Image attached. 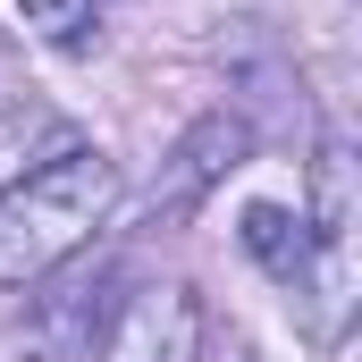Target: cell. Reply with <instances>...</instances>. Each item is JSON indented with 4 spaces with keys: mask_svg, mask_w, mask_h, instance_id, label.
Segmentation results:
<instances>
[{
    "mask_svg": "<svg viewBox=\"0 0 362 362\" xmlns=\"http://www.w3.org/2000/svg\"><path fill=\"white\" fill-rule=\"evenodd\" d=\"M110 202H118V169L93 144H68L34 160L17 185H0V286H34L68 253H85Z\"/></svg>",
    "mask_w": 362,
    "mask_h": 362,
    "instance_id": "6da1fadb",
    "label": "cell"
},
{
    "mask_svg": "<svg viewBox=\"0 0 362 362\" xmlns=\"http://www.w3.org/2000/svg\"><path fill=\"white\" fill-rule=\"evenodd\" d=\"M245 152H253V127H245L236 110H202V118L177 135V152L160 160V185H152V228L194 219L211 185L228 177V169H245Z\"/></svg>",
    "mask_w": 362,
    "mask_h": 362,
    "instance_id": "7a4b0ae2",
    "label": "cell"
},
{
    "mask_svg": "<svg viewBox=\"0 0 362 362\" xmlns=\"http://www.w3.org/2000/svg\"><path fill=\"white\" fill-rule=\"evenodd\" d=\"M185 354H194V295L185 286L135 295L118 337H110V362H185Z\"/></svg>",
    "mask_w": 362,
    "mask_h": 362,
    "instance_id": "3957f363",
    "label": "cell"
},
{
    "mask_svg": "<svg viewBox=\"0 0 362 362\" xmlns=\"http://www.w3.org/2000/svg\"><path fill=\"white\" fill-rule=\"evenodd\" d=\"M312 253H320V270H329V295H346V245H354V160H346V144H320V160H312Z\"/></svg>",
    "mask_w": 362,
    "mask_h": 362,
    "instance_id": "277c9868",
    "label": "cell"
},
{
    "mask_svg": "<svg viewBox=\"0 0 362 362\" xmlns=\"http://www.w3.org/2000/svg\"><path fill=\"white\" fill-rule=\"evenodd\" d=\"M236 236H245V253H253V262H262L278 286H295V295L312 286V262H320V253H312V228H303L295 211H278V202H253Z\"/></svg>",
    "mask_w": 362,
    "mask_h": 362,
    "instance_id": "5b68a950",
    "label": "cell"
},
{
    "mask_svg": "<svg viewBox=\"0 0 362 362\" xmlns=\"http://www.w3.org/2000/svg\"><path fill=\"white\" fill-rule=\"evenodd\" d=\"M17 17H34L51 42H85V25H76V0H17Z\"/></svg>",
    "mask_w": 362,
    "mask_h": 362,
    "instance_id": "8992f818",
    "label": "cell"
}]
</instances>
